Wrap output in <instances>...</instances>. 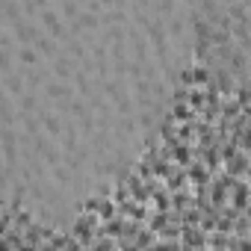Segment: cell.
Returning <instances> with one entry per match:
<instances>
[{
  "label": "cell",
  "instance_id": "obj_10",
  "mask_svg": "<svg viewBox=\"0 0 251 251\" xmlns=\"http://www.w3.org/2000/svg\"><path fill=\"white\" fill-rule=\"evenodd\" d=\"M83 251H92V248H83Z\"/></svg>",
  "mask_w": 251,
  "mask_h": 251
},
{
  "label": "cell",
  "instance_id": "obj_3",
  "mask_svg": "<svg viewBox=\"0 0 251 251\" xmlns=\"http://www.w3.org/2000/svg\"><path fill=\"white\" fill-rule=\"evenodd\" d=\"M183 86H189V89H201V86H207L210 83V71L207 68H189L186 74H183V80H180Z\"/></svg>",
  "mask_w": 251,
  "mask_h": 251
},
{
  "label": "cell",
  "instance_id": "obj_8",
  "mask_svg": "<svg viewBox=\"0 0 251 251\" xmlns=\"http://www.w3.org/2000/svg\"><path fill=\"white\" fill-rule=\"evenodd\" d=\"M18 251H39V248H33V245H27V242H24V245H21Z\"/></svg>",
  "mask_w": 251,
  "mask_h": 251
},
{
  "label": "cell",
  "instance_id": "obj_7",
  "mask_svg": "<svg viewBox=\"0 0 251 251\" xmlns=\"http://www.w3.org/2000/svg\"><path fill=\"white\" fill-rule=\"evenodd\" d=\"M0 251H12V248H9V242H6V239H0Z\"/></svg>",
  "mask_w": 251,
  "mask_h": 251
},
{
  "label": "cell",
  "instance_id": "obj_6",
  "mask_svg": "<svg viewBox=\"0 0 251 251\" xmlns=\"http://www.w3.org/2000/svg\"><path fill=\"white\" fill-rule=\"evenodd\" d=\"M3 239L9 242V248H12V251H18V248L24 245V236H21V230H15V227H9V230L3 233Z\"/></svg>",
  "mask_w": 251,
  "mask_h": 251
},
{
  "label": "cell",
  "instance_id": "obj_5",
  "mask_svg": "<svg viewBox=\"0 0 251 251\" xmlns=\"http://www.w3.org/2000/svg\"><path fill=\"white\" fill-rule=\"evenodd\" d=\"M154 242H157V236H154V233H151L148 227H142V230L136 233V239H133V245H136L139 251H148V248H151Z\"/></svg>",
  "mask_w": 251,
  "mask_h": 251
},
{
  "label": "cell",
  "instance_id": "obj_2",
  "mask_svg": "<svg viewBox=\"0 0 251 251\" xmlns=\"http://www.w3.org/2000/svg\"><path fill=\"white\" fill-rule=\"evenodd\" d=\"M21 236H24V242H27V245L39 248V245H45V242H48V236H50V227H45V225L33 222V225H30V227H27Z\"/></svg>",
  "mask_w": 251,
  "mask_h": 251
},
{
  "label": "cell",
  "instance_id": "obj_4",
  "mask_svg": "<svg viewBox=\"0 0 251 251\" xmlns=\"http://www.w3.org/2000/svg\"><path fill=\"white\" fill-rule=\"evenodd\" d=\"M166 225H172V216H169V213H151V219L145 222V227H148L154 236H157V233H160Z\"/></svg>",
  "mask_w": 251,
  "mask_h": 251
},
{
  "label": "cell",
  "instance_id": "obj_1",
  "mask_svg": "<svg viewBox=\"0 0 251 251\" xmlns=\"http://www.w3.org/2000/svg\"><path fill=\"white\" fill-rule=\"evenodd\" d=\"M169 163H172L175 169L192 166V163H195V148H192V145H175V148H169Z\"/></svg>",
  "mask_w": 251,
  "mask_h": 251
},
{
  "label": "cell",
  "instance_id": "obj_9",
  "mask_svg": "<svg viewBox=\"0 0 251 251\" xmlns=\"http://www.w3.org/2000/svg\"><path fill=\"white\" fill-rule=\"evenodd\" d=\"M118 251H139L136 245H127V248H118Z\"/></svg>",
  "mask_w": 251,
  "mask_h": 251
}]
</instances>
